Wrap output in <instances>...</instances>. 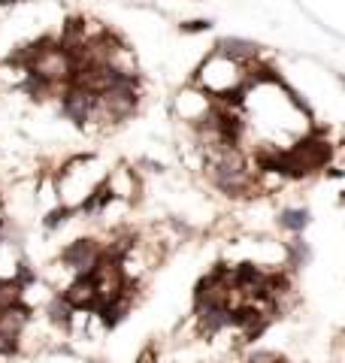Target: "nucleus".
<instances>
[{
  "label": "nucleus",
  "instance_id": "nucleus-5",
  "mask_svg": "<svg viewBox=\"0 0 345 363\" xmlns=\"http://www.w3.org/2000/svg\"><path fill=\"white\" fill-rule=\"evenodd\" d=\"M0 206H4V200H0Z\"/></svg>",
  "mask_w": 345,
  "mask_h": 363
},
{
  "label": "nucleus",
  "instance_id": "nucleus-3",
  "mask_svg": "<svg viewBox=\"0 0 345 363\" xmlns=\"http://www.w3.org/2000/svg\"><path fill=\"white\" fill-rule=\"evenodd\" d=\"M185 33H200V30H209V21H188V25H182Z\"/></svg>",
  "mask_w": 345,
  "mask_h": 363
},
{
  "label": "nucleus",
  "instance_id": "nucleus-1",
  "mask_svg": "<svg viewBox=\"0 0 345 363\" xmlns=\"http://www.w3.org/2000/svg\"><path fill=\"white\" fill-rule=\"evenodd\" d=\"M100 248L103 245L94 240H76L73 245L64 248L61 260H64V267L73 269V276H85V272L94 269V264L100 260Z\"/></svg>",
  "mask_w": 345,
  "mask_h": 363
},
{
  "label": "nucleus",
  "instance_id": "nucleus-4",
  "mask_svg": "<svg viewBox=\"0 0 345 363\" xmlns=\"http://www.w3.org/2000/svg\"><path fill=\"white\" fill-rule=\"evenodd\" d=\"M16 4V0H0V6H13Z\"/></svg>",
  "mask_w": 345,
  "mask_h": 363
},
{
  "label": "nucleus",
  "instance_id": "nucleus-2",
  "mask_svg": "<svg viewBox=\"0 0 345 363\" xmlns=\"http://www.w3.org/2000/svg\"><path fill=\"white\" fill-rule=\"evenodd\" d=\"M279 224L285 227V230H291V233H300L303 227L309 224V212L306 209H285L279 215Z\"/></svg>",
  "mask_w": 345,
  "mask_h": 363
}]
</instances>
